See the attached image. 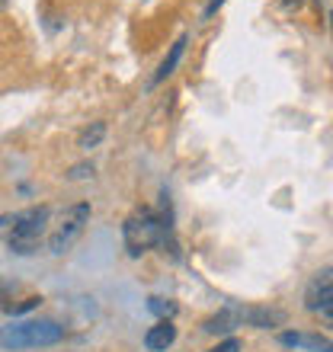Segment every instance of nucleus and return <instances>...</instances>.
Here are the masks:
<instances>
[{"label":"nucleus","instance_id":"16","mask_svg":"<svg viewBox=\"0 0 333 352\" xmlns=\"http://www.w3.org/2000/svg\"><path fill=\"white\" fill-rule=\"evenodd\" d=\"M3 7H7V0H0V13H3Z\"/></svg>","mask_w":333,"mask_h":352},{"label":"nucleus","instance_id":"1","mask_svg":"<svg viewBox=\"0 0 333 352\" xmlns=\"http://www.w3.org/2000/svg\"><path fill=\"white\" fill-rule=\"evenodd\" d=\"M166 234H170V221H164L154 208H138L135 214H129V221L122 228V237H125L131 256H141L151 247L166 243Z\"/></svg>","mask_w":333,"mask_h":352},{"label":"nucleus","instance_id":"17","mask_svg":"<svg viewBox=\"0 0 333 352\" xmlns=\"http://www.w3.org/2000/svg\"><path fill=\"white\" fill-rule=\"evenodd\" d=\"M330 29H333V13H330Z\"/></svg>","mask_w":333,"mask_h":352},{"label":"nucleus","instance_id":"13","mask_svg":"<svg viewBox=\"0 0 333 352\" xmlns=\"http://www.w3.org/2000/svg\"><path fill=\"white\" fill-rule=\"evenodd\" d=\"M39 301H42V298H26L23 305H17V307L10 305L7 311H10V314H26V311H32V307H39Z\"/></svg>","mask_w":333,"mask_h":352},{"label":"nucleus","instance_id":"10","mask_svg":"<svg viewBox=\"0 0 333 352\" xmlns=\"http://www.w3.org/2000/svg\"><path fill=\"white\" fill-rule=\"evenodd\" d=\"M103 138H106V122H93L90 129H83V131H80L77 144H80L83 151H90V148H96V144H100Z\"/></svg>","mask_w":333,"mask_h":352},{"label":"nucleus","instance_id":"5","mask_svg":"<svg viewBox=\"0 0 333 352\" xmlns=\"http://www.w3.org/2000/svg\"><path fill=\"white\" fill-rule=\"evenodd\" d=\"M305 307L308 311H314L333 327V266L324 269V272H317V278L308 285L305 292Z\"/></svg>","mask_w":333,"mask_h":352},{"label":"nucleus","instance_id":"4","mask_svg":"<svg viewBox=\"0 0 333 352\" xmlns=\"http://www.w3.org/2000/svg\"><path fill=\"white\" fill-rule=\"evenodd\" d=\"M90 221V205L87 202H77L71 205L65 214H61V224H58L55 231H52V237H48V250L52 253H65L71 243L80 237L83 224Z\"/></svg>","mask_w":333,"mask_h":352},{"label":"nucleus","instance_id":"15","mask_svg":"<svg viewBox=\"0 0 333 352\" xmlns=\"http://www.w3.org/2000/svg\"><path fill=\"white\" fill-rule=\"evenodd\" d=\"M222 3H224V0H208V7H205V16H212V13L222 7Z\"/></svg>","mask_w":333,"mask_h":352},{"label":"nucleus","instance_id":"8","mask_svg":"<svg viewBox=\"0 0 333 352\" xmlns=\"http://www.w3.org/2000/svg\"><path fill=\"white\" fill-rule=\"evenodd\" d=\"M234 327H244V311L241 307H224L222 314H215L205 320V333H228Z\"/></svg>","mask_w":333,"mask_h":352},{"label":"nucleus","instance_id":"7","mask_svg":"<svg viewBox=\"0 0 333 352\" xmlns=\"http://www.w3.org/2000/svg\"><path fill=\"white\" fill-rule=\"evenodd\" d=\"M279 343L295 346V349H308V352H333V343L321 333H282Z\"/></svg>","mask_w":333,"mask_h":352},{"label":"nucleus","instance_id":"11","mask_svg":"<svg viewBox=\"0 0 333 352\" xmlns=\"http://www.w3.org/2000/svg\"><path fill=\"white\" fill-rule=\"evenodd\" d=\"M148 307L160 317V320H170V317H173L176 311H180V305H176V301H170V298H151Z\"/></svg>","mask_w":333,"mask_h":352},{"label":"nucleus","instance_id":"6","mask_svg":"<svg viewBox=\"0 0 333 352\" xmlns=\"http://www.w3.org/2000/svg\"><path fill=\"white\" fill-rule=\"evenodd\" d=\"M173 343H176V327H173V320H158V324H154L148 333H144V346H148L151 352H166Z\"/></svg>","mask_w":333,"mask_h":352},{"label":"nucleus","instance_id":"12","mask_svg":"<svg viewBox=\"0 0 333 352\" xmlns=\"http://www.w3.org/2000/svg\"><path fill=\"white\" fill-rule=\"evenodd\" d=\"M244 349V343L237 340V336H231V340H224V343H218V346H212L208 352H241Z\"/></svg>","mask_w":333,"mask_h":352},{"label":"nucleus","instance_id":"2","mask_svg":"<svg viewBox=\"0 0 333 352\" xmlns=\"http://www.w3.org/2000/svg\"><path fill=\"white\" fill-rule=\"evenodd\" d=\"M65 340V327L55 320H26L0 330V346L3 349H36V346H55Z\"/></svg>","mask_w":333,"mask_h":352},{"label":"nucleus","instance_id":"9","mask_svg":"<svg viewBox=\"0 0 333 352\" xmlns=\"http://www.w3.org/2000/svg\"><path fill=\"white\" fill-rule=\"evenodd\" d=\"M183 52H186V36H180L173 42V48H170V55L160 61V67H158V74H154V80H151V87H158V84H164L166 77L173 74V67L180 65V58H183Z\"/></svg>","mask_w":333,"mask_h":352},{"label":"nucleus","instance_id":"14","mask_svg":"<svg viewBox=\"0 0 333 352\" xmlns=\"http://www.w3.org/2000/svg\"><path fill=\"white\" fill-rule=\"evenodd\" d=\"M71 179H83V176H93V164H77L74 170H71Z\"/></svg>","mask_w":333,"mask_h":352},{"label":"nucleus","instance_id":"3","mask_svg":"<svg viewBox=\"0 0 333 352\" xmlns=\"http://www.w3.org/2000/svg\"><path fill=\"white\" fill-rule=\"evenodd\" d=\"M45 224H48V205H36L29 212H19L13 214V231H10L7 243L13 253H32L39 250V241L45 234Z\"/></svg>","mask_w":333,"mask_h":352}]
</instances>
